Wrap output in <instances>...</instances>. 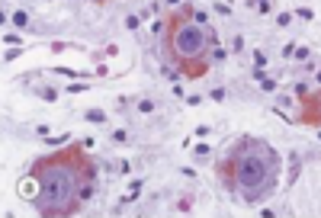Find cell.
<instances>
[{
    "mask_svg": "<svg viewBox=\"0 0 321 218\" xmlns=\"http://www.w3.org/2000/svg\"><path fill=\"white\" fill-rule=\"evenodd\" d=\"M87 148L90 141L71 144V148H61L58 154H45L32 164L29 177L39 186L32 206L39 215H48V218L74 215L81 209V202H87L94 196L97 167L90 161Z\"/></svg>",
    "mask_w": 321,
    "mask_h": 218,
    "instance_id": "6da1fadb",
    "label": "cell"
},
{
    "mask_svg": "<svg viewBox=\"0 0 321 218\" xmlns=\"http://www.w3.org/2000/svg\"><path fill=\"white\" fill-rule=\"evenodd\" d=\"M280 154L263 138L244 135L228 148L225 161L218 164V177L231 196H241L251 206H260L280 186Z\"/></svg>",
    "mask_w": 321,
    "mask_h": 218,
    "instance_id": "7a4b0ae2",
    "label": "cell"
},
{
    "mask_svg": "<svg viewBox=\"0 0 321 218\" xmlns=\"http://www.w3.org/2000/svg\"><path fill=\"white\" fill-rule=\"evenodd\" d=\"M209 45H215V32L209 35L199 23H190V3L183 13L167 19V52L190 81L206 74V68H209Z\"/></svg>",
    "mask_w": 321,
    "mask_h": 218,
    "instance_id": "3957f363",
    "label": "cell"
},
{
    "mask_svg": "<svg viewBox=\"0 0 321 218\" xmlns=\"http://www.w3.org/2000/svg\"><path fill=\"white\" fill-rule=\"evenodd\" d=\"M13 29H29V13L19 10L16 16H13Z\"/></svg>",
    "mask_w": 321,
    "mask_h": 218,
    "instance_id": "277c9868",
    "label": "cell"
},
{
    "mask_svg": "<svg viewBox=\"0 0 321 218\" xmlns=\"http://www.w3.org/2000/svg\"><path fill=\"white\" fill-rule=\"evenodd\" d=\"M257 84H260L263 90H276V81H270V77H263L260 71H257Z\"/></svg>",
    "mask_w": 321,
    "mask_h": 218,
    "instance_id": "5b68a950",
    "label": "cell"
},
{
    "mask_svg": "<svg viewBox=\"0 0 321 218\" xmlns=\"http://www.w3.org/2000/svg\"><path fill=\"white\" fill-rule=\"evenodd\" d=\"M138 112H154V103H151V100H141V103H138Z\"/></svg>",
    "mask_w": 321,
    "mask_h": 218,
    "instance_id": "8992f818",
    "label": "cell"
},
{
    "mask_svg": "<svg viewBox=\"0 0 321 218\" xmlns=\"http://www.w3.org/2000/svg\"><path fill=\"white\" fill-rule=\"evenodd\" d=\"M167 3H170V6H177V3H180V0H167Z\"/></svg>",
    "mask_w": 321,
    "mask_h": 218,
    "instance_id": "52a82bcc",
    "label": "cell"
}]
</instances>
